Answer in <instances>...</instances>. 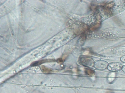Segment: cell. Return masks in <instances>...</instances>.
I'll return each mask as SVG.
<instances>
[{
	"mask_svg": "<svg viewBox=\"0 0 125 93\" xmlns=\"http://www.w3.org/2000/svg\"><path fill=\"white\" fill-rule=\"evenodd\" d=\"M123 66L118 62H113L109 64L107 67L108 70L112 72L118 71L122 70Z\"/></svg>",
	"mask_w": 125,
	"mask_h": 93,
	"instance_id": "obj_1",
	"label": "cell"
},
{
	"mask_svg": "<svg viewBox=\"0 0 125 93\" xmlns=\"http://www.w3.org/2000/svg\"><path fill=\"white\" fill-rule=\"evenodd\" d=\"M109 64L108 62L105 61H99L97 63V67L99 69H105L107 68Z\"/></svg>",
	"mask_w": 125,
	"mask_h": 93,
	"instance_id": "obj_2",
	"label": "cell"
},
{
	"mask_svg": "<svg viewBox=\"0 0 125 93\" xmlns=\"http://www.w3.org/2000/svg\"><path fill=\"white\" fill-rule=\"evenodd\" d=\"M87 73L90 75H94L95 74V72L94 71L91 70H88L87 71Z\"/></svg>",
	"mask_w": 125,
	"mask_h": 93,
	"instance_id": "obj_5",
	"label": "cell"
},
{
	"mask_svg": "<svg viewBox=\"0 0 125 93\" xmlns=\"http://www.w3.org/2000/svg\"><path fill=\"white\" fill-rule=\"evenodd\" d=\"M121 70L125 73V65L123 66Z\"/></svg>",
	"mask_w": 125,
	"mask_h": 93,
	"instance_id": "obj_7",
	"label": "cell"
},
{
	"mask_svg": "<svg viewBox=\"0 0 125 93\" xmlns=\"http://www.w3.org/2000/svg\"><path fill=\"white\" fill-rule=\"evenodd\" d=\"M120 60L123 62L125 63V55L121 58Z\"/></svg>",
	"mask_w": 125,
	"mask_h": 93,
	"instance_id": "obj_6",
	"label": "cell"
},
{
	"mask_svg": "<svg viewBox=\"0 0 125 93\" xmlns=\"http://www.w3.org/2000/svg\"><path fill=\"white\" fill-rule=\"evenodd\" d=\"M41 68L42 71L44 73H49L51 71V70L50 69L43 65L41 67Z\"/></svg>",
	"mask_w": 125,
	"mask_h": 93,
	"instance_id": "obj_4",
	"label": "cell"
},
{
	"mask_svg": "<svg viewBox=\"0 0 125 93\" xmlns=\"http://www.w3.org/2000/svg\"><path fill=\"white\" fill-rule=\"evenodd\" d=\"M48 62L49 61L47 60H43L37 61L33 62L31 64V65L32 66H38Z\"/></svg>",
	"mask_w": 125,
	"mask_h": 93,
	"instance_id": "obj_3",
	"label": "cell"
}]
</instances>
